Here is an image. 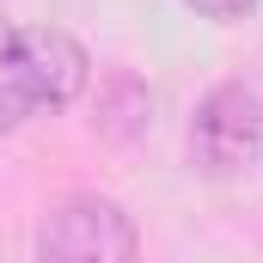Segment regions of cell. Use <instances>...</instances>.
<instances>
[{"mask_svg": "<svg viewBox=\"0 0 263 263\" xmlns=\"http://www.w3.org/2000/svg\"><path fill=\"white\" fill-rule=\"evenodd\" d=\"M141 251L135 220L110 196H67L62 208L43 214L37 227V257H62V263H123Z\"/></svg>", "mask_w": 263, "mask_h": 263, "instance_id": "6da1fadb", "label": "cell"}, {"mask_svg": "<svg viewBox=\"0 0 263 263\" xmlns=\"http://www.w3.org/2000/svg\"><path fill=\"white\" fill-rule=\"evenodd\" d=\"M263 153V104L251 86H214L190 123V165L208 178H239Z\"/></svg>", "mask_w": 263, "mask_h": 263, "instance_id": "7a4b0ae2", "label": "cell"}, {"mask_svg": "<svg viewBox=\"0 0 263 263\" xmlns=\"http://www.w3.org/2000/svg\"><path fill=\"white\" fill-rule=\"evenodd\" d=\"M18 55H25V86H31V104L37 110H62L86 92V49L55 31V25H18Z\"/></svg>", "mask_w": 263, "mask_h": 263, "instance_id": "3957f363", "label": "cell"}, {"mask_svg": "<svg viewBox=\"0 0 263 263\" xmlns=\"http://www.w3.org/2000/svg\"><path fill=\"white\" fill-rule=\"evenodd\" d=\"M31 86H25V55H18V25L0 18V135L31 117Z\"/></svg>", "mask_w": 263, "mask_h": 263, "instance_id": "277c9868", "label": "cell"}, {"mask_svg": "<svg viewBox=\"0 0 263 263\" xmlns=\"http://www.w3.org/2000/svg\"><path fill=\"white\" fill-rule=\"evenodd\" d=\"M190 12H202V18H214V25H233V18H245L257 0H184Z\"/></svg>", "mask_w": 263, "mask_h": 263, "instance_id": "5b68a950", "label": "cell"}]
</instances>
